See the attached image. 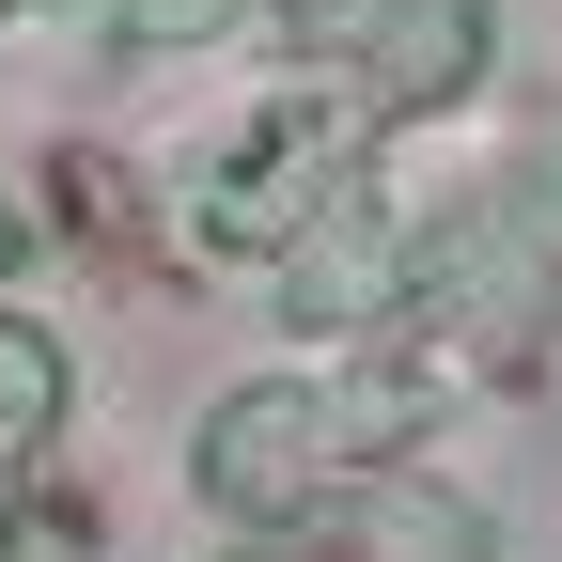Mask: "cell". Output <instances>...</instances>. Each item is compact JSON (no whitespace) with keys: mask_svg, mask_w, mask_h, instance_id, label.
<instances>
[{"mask_svg":"<svg viewBox=\"0 0 562 562\" xmlns=\"http://www.w3.org/2000/svg\"><path fill=\"white\" fill-rule=\"evenodd\" d=\"M375 438H406L391 391H235L220 422H203V484H220L235 516H281L297 484H328L344 453H375Z\"/></svg>","mask_w":562,"mask_h":562,"instance_id":"obj_1","label":"cell"},{"mask_svg":"<svg viewBox=\"0 0 562 562\" xmlns=\"http://www.w3.org/2000/svg\"><path fill=\"white\" fill-rule=\"evenodd\" d=\"M297 47H328L360 110H438L484 79V0H297Z\"/></svg>","mask_w":562,"mask_h":562,"instance_id":"obj_2","label":"cell"},{"mask_svg":"<svg viewBox=\"0 0 562 562\" xmlns=\"http://www.w3.org/2000/svg\"><path fill=\"white\" fill-rule=\"evenodd\" d=\"M344 188H360V172H344V125H313V110L297 125H250L235 172H203V235H220V250H297Z\"/></svg>","mask_w":562,"mask_h":562,"instance_id":"obj_3","label":"cell"},{"mask_svg":"<svg viewBox=\"0 0 562 562\" xmlns=\"http://www.w3.org/2000/svg\"><path fill=\"white\" fill-rule=\"evenodd\" d=\"M47 391H63V360H47L32 328H0V453H16L32 422H47Z\"/></svg>","mask_w":562,"mask_h":562,"instance_id":"obj_4","label":"cell"},{"mask_svg":"<svg viewBox=\"0 0 562 562\" xmlns=\"http://www.w3.org/2000/svg\"><path fill=\"white\" fill-rule=\"evenodd\" d=\"M157 16H188V0H157Z\"/></svg>","mask_w":562,"mask_h":562,"instance_id":"obj_5","label":"cell"}]
</instances>
